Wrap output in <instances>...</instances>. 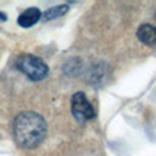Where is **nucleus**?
I'll use <instances>...</instances> for the list:
<instances>
[{"instance_id": "nucleus-1", "label": "nucleus", "mask_w": 156, "mask_h": 156, "mask_svg": "<svg viewBox=\"0 0 156 156\" xmlns=\"http://www.w3.org/2000/svg\"><path fill=\"white\" fill-rule=\"evenodd\" d=\"M47 123L41 115L32 111L19 114L14 121L15 140L23 148H36L44 140Z\"/></svg>"}, {"instance_id": "nucleus-2", "label": "nucleus", "mask_w": 156, "mask_h": 156, "mask_svg": "<svg viewBox=\"0 0 156 156\" xmlns=\"http://www.w3.org/2000/svg\"><path fill=\"white\" fill-rule=\"evenodd\" d=\"M16 67L33 81H41L48 76V66L34 55H21L16 59Z\"/></svg>"}, {"instance_id": "nucleus-3", "label": "nucleus", "mask_w": 156, "mask_h": 156, "mask_svg": "<svg viewBox=\"0 0 156 156\" xmlns=\"http://www.w3.org/2000/svg\"><path fill=\"white\" fill-rule=\"evenodd\" d=\"M71 112L77 122L82 123L94 116V110L82 92H77L71 99Z\"/></svg>"}, {"instance_id": "nucleus-4", "label": "nucleus", "mask_w": 156, "mask_h": 156, "mask_svg": "<svg viewBox=\"0 0 156 156\" xmlns=\"http://www.w3.org/2000/svg\"><path fill=\"white\" fill-rule=\"evenodd\" d=\"M137 37L145 45H156V26L149 23L141 25L137 30Z\"/></svg>"}, {"instance_id": "nucleus-5", "label": "nucleus", "mask_w": 156, "mask_h": 156, "mask_svg": "<svg viewBox=\"0 0 156 156\" xmlns=\"http://www.w3.org/2000/svg\"><path fill=\"white\" fill-rule=\"evenodd\" d=\"M40 18H41V12L38 8H36V7L27 8V10H25L23 12L19 15L18 23H19V26H22V27H30L34 23H37V22L40 21Z\"/></svg>"}, {"instance_id": "nucleus-6", "label": "nucleus", "mask_w": 156, "mask_h": 156, "mask_svg": "<svg viewBox=\"0 0 156 156\" xmlns=\"http://www.w3.org/2000/svg\"><path fill=\"white\" fill-rule=\"evenodd\" d=\"M69 11V5L67 4H63V5H55V7L49 8L44 12L43 19L44 21H49V19H55V18H59L62 16L63 14H66Z\"/></svg>"}, {"instance_id": "nucleus-7", "label": "nucleus", "mask_w": 156, "mask_h": 156, "mask_svg": "<svg viewBox=\"0 0 156 156\" xmlns=\"http://www.w3.org/2000/svg\"><path fill=\"white\" fill-rule=\"evenodd\" d=\"M4 19H5V15L3 12H0V21H4Z\"/></svg>"}]
</instances>
